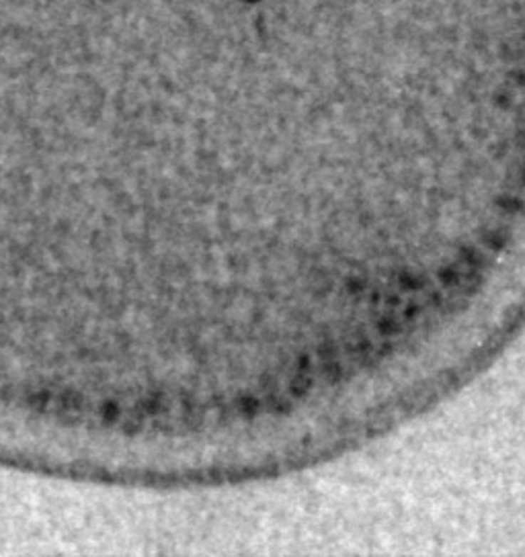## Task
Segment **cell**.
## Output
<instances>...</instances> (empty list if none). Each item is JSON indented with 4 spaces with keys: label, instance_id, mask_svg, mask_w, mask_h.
Listing matches in <instances>:
<instances>
[]
</instances>
